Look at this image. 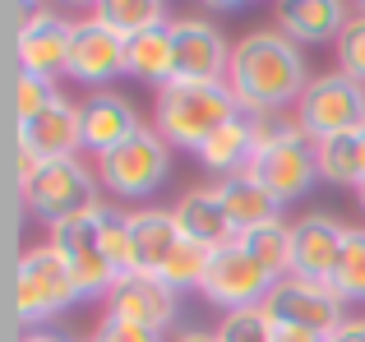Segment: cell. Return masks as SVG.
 Instances as JSON below:
<instances>
[{
    "label": "cell",
    "mask_w": 365,
    "mask_h": 342,
    "mask_svg": "<svg viewBox=\"0 0 365 342\" xmlns=\"http://www.w3.org/2000/svg\"><path fill=\"white\" fill-rule=\"evenodd\" d=\"M93 19L107 24L116 37H125V42L139 37V33H148V28L171 24L167 9H162L158 0H102V5H93Z\"/></svg>",
    "instance_id": "obj_25"
},
{
    "label": "cell",
    "mask_w": 365,
    "mask_h": 342,
    "mask_svg": "<svg viewBox=\"0 0 365 342\" xmlns=\"http://www.w3.org/2000/svg\"><path fill=\"white\" fill-rule=\"evenodd\" d=\"M56 98H61V88H56L51 79H37V74H28V70H14V120L19 125L37 120Z\"/></svg>",
    "instance_id": "obj_30"
},
{
    "label": "cell",
    "mask_w": 365,
    "mask_h": 342,
    "mask_svg": "<svg viewBox=\"0 0 365 342\" xmlns=\"http://www.w3.org/2000/svg\"><path fill=\"white\" fill-rule=\"evenodd\" d=\"M259 144H255V130H250V116L241 111L236 120H227L222 130H217L213 139H208L204 148H199V162H204L213 176L232 180V176H245L250 162H255Z\"/></svg>",
    "instance_id": "obj_22"
},
{
    "label": "cell",
    "mask_w": 365,
    "mask_h": 342,
    "mask_svg": "<svg viewBox=\"0 0 365 342\" xmlns=\"http://www.w3.org/2000/svg\"><path fill=\"white\" fill-rule=\"evenodd\" d=\"M296 125L310 144H324V139L351 135V130H365V83L347 79L342 70H329L319 79H310V88L296 102Z\"/></svg>",
    "instance_id": "obj_5"
},
{
    "label": "cell",
    "mask_w": 365,
    "mask_h": 342,
    "mask_svg": "<svg viewBox=\"0 0 365 342\" xmlns=\"http://www.w3.org/2000/svg\"><path fill=\"white\" fill-rule=\"evenodd\" d=\"M227 88L241 102L245 116H264V111H296L301 93L310 88L305 74V56L282 28H255L232 46V70H227Z\"/></svg>",
    "instance_id": "obj_1"
},
{
    "label": "cell",
    "mask_w": 365,
    "mask_h": 342,
    "mask_svg": "<svg viewBox=\"0 0 365 342\" xmlns=\"http://www.w3.org/2000/svg\"><path fill=\"white\" fill-rule=\"evenodd\" d=\"M130 232H134L139 273H162V264L171 259V250L185 241L171 208H139V213H130Z\"/></svg>",
    "instance_id": "obj_20"
},
{
    "label": "cell",
    "mask_w": 365,
    "mask_h": 342,
    "mask_svg": "<svg viewBox=\"0 0 365 342\" xmlns=\"http://www.w3.org/2000/svg\"><path fill=\"white\" fill-rule=\"evenodd\" d=\"M70 46L74 24H65L56 9H28V19L14 28V61L37 79L56 83L61 74H70Z\"/></svg>",
    "instance_id": "obj_9"
},
{
    "label": "cell",
    "mask_w": 365,
    "mask_h": 342,
    "mask_svg": "<svg viewBox=\"0 0 365 342\" xmlns=\"http://www.w3.org/2000/svg\"><path fill=\"white\" fill-rule=\"evenodd\" d=\"M116 74H125V37H116L98 19H79L70 46V79L102 93V83H111Z\"/></svg>",
    "instance_id": "obj_16"
},
{
    "label": "cell",
    "mask_w": 365,
    "mask_h": 342,
    "mask_svg": "<svg viewBox=\"0 0 365 342\" xmlns=\"http://www.w3.org/2000/svg\"><path fill=\"white\" fill-rule=\"evenodd\" d=\"M314 167H319V180L361 190L365 185V130H351V135L314 144Z\"/></svg>",
    "instance_id": "obj_24"
},
{
    "label": "cell",
    "mask_w": 365,
    "mask_h": 342,
    "mask_svg": "<svg viewBox=\"0 0 365 342\" xmlns=\"http://www.w3.org/2000/svg\"><path fill=\"white\" fill-rule=\"evenodd\" d=\"M93 171H98V180L116 199H148L153 190L167 180V171H171V144L153 125H143L139 135L125 139L120 148L102 153Z\"/></svg>",
    "instance_id": "obj_6"
},
{
    "label": "cell",
    "mask_w": 365,
    "mask_h": 342,
    "mask_svg": "<svg viewBox=\"0 0 365 342\" xmlns=\"http://www.w3.org/2000/svg\"><path fill=\"white\" fill-rule=\"evenodd\" d=\"M333 342H365V319H347V324L333 333Z\"/></svg>",
    "instance_id": "obj_34"
},
{
    "label": "cell",
    "mask_w": 365,
    "mask_h": 342,
    "mask_svg": "<svg viewBox=\"0 0 365 342\" xmlns=\"http://www.w3.org/2000/svg\"><path fill=\"white\" fill-rule=\"evenodd\" d=\"M176 291L158 278V273H130V278H116L107 296V315L125 319V324L153 328V333H167L176 324Z\"/></svg>",
    "instance_id": "obj_13"
},
{
    "label": "cell",
    "mask_w": 365,
    "mask_h": 342,
    "mask_svg": "<svg viewBox=\"0 0 365 342\" xmlns=\"http://www.w3.org/2000/svg\"><path fill=\"white\" fill-rule=\"evenodd\" d=\"M342 301H365V227H347L342 236V259H338V273L329 282Z\"/></svg>",
    "instance_id": "obj_29"
},
{
    "label": "cell",
    "mask_w": 365,
    "mask_h": 342,
    "mask_svg": "<svg viewBox=\"0 0 365 342\" xmlns=\"http://www.w3.org/2000/svg\"><path fill=\"white\" fill-rule=\"evenodd\" d=\"M19 342H65L61 333H46V328H33V333H24Z\"/></svg>",
    "instance_id": "obj_36"
},
{
    "label": "cell",
    "mask_w": 365,
    "mask_h": 342,
    "mask_svg": "<svg viewBox=\"0 0 365 342\" xmlns=\"http://www.w3.org/2000/svg\"><path fill=\"white\" fill-rule=\"evenodd\" d=\"M342 306H347V301H342L329 282H310V278L287 273V278H277V287L268 291L264 315L273 319L277 328H305V333L333 338L342 324H347Z\"/></svg>",
    "instance_id": "obj_7"
},
{
    "label": "cell",
    "mask_w": 365,
    "mask_h": 342,
    "mask_svg": "<svg viewBox=\"0 0 365 342\" xmlns=\"http://www.w3.org/2000/svg\"><path fill=\"white\" fill-rule=\"evenodd\" d=\"M217 342H277V324L264 315V306L255 310H232L217 324Z\"/></svg>",
    "instance_id": "obj_31"
},
{
    "label": "cell",
    "mask_w": 365,
    "mask_h": 342,
    "mask_svg": "<svg viewBox=\"0 0 365 342\" xmlns=\"http://www.w3.org/2000/svg\"><path fill=\"white\" fill-rule=\"evenodd\" d=\"M277 287V278L264 269V264H255L241 245H222V250L213 254V269H208V282H204V296L213 301L222 315H232V310H255L268 301V291Z\"/></svg>",
    "instance_id": "obj_10"
},
{
    "label": "cell",
    "mask_w": 365,
    "mask_h": 342,
    "mask_svg": "<svg viewBox=\"0 0 365 342\" xmlns=\"http://www.w3.org/2000/svg\"><path fill=\"white\" fill-rule=\"evenodd\" d=\"M236 116H241V102L232 98L227 83L171 79L167 88H158V102H153V130L171 148H195V153Z\"/></svg>",
    "instance_id": "obj_2"
},
{
    "label": "cell",
    "mask_w": 365,
    "mask_h": 342,
    "mask_svg": "<svg viewBox=\"0 0 365 342\" xmlns=\"http://www.w3.org/2000/svg\"><path fill=\"white\" fill-rule=\"evenodd\" d=\"M19 195H24L28 213H37L46 227L65 222L74 213H93L98 199V171H88L79 157H56V162H37L33 153L19 148Z\"/></svg>",
    "instance_id": "obj_3"
},
{
    "label": "cell",
    "mask_w": 365,
    "mask_h": 342,
    "mask_svg": "<svg viewBox=\"0 0 365 342\" xmlns=\"http://www.w3.org/2000/svg\"><path fill=\"white\" fill-rule=\"evenodd\" d=\"M277 342H333L324 333H305V328H277Z\"/></svg>",
    "instance_id": "obj_35"
},
{
    "label": "cell",
    "mask_w": 365,
    "mask_h": 342,
    "mask_svg": "<svg viewBox=\"0 0 365 342\" xmlns=\"http://www.w3.org/2000/svg\"><path fill=\"white\" fill-rule=\"evenodd\" d=\"M46 245L65 259L74 287H79V301L111 296V287H116V269L107 264L102 241H98V208H93V213H74V217H65V222H56L51 232H46Z\"/></svg>",
    "instance_id": "obj_8"
},
{
    "label": "cell",
    "mask_w": 365,
    "mask_h": 342,
    "mask_svg": "<svg viewBox=\"0 0 365 342\" xmlns=\"http://www.w3.org/2000/svg\"><path fill=\"white\" fill-rule=\"evenodd\" d=\"M98 241L107 264L116 269V278H130L139 273V259H134V232H130V213H116L111 204H98Z\"/></svg>",
    "instance_id": "obj_27"
},
{
    "label": "cell",
    "mask_w": 365,
    "mask_h": 342,
    "mask_svg": "<svg viewBox=\"0 0 365 342\" xmlns=\"http://www.w3.org/2000/svg\"><path fill=\"white\" fill-rule=\"evenodd\" d=\"M347 19L351 14L338 0H287V5H277V28L296 46L301 42H338Z\"/></svg>",
    "instance_id": "obj_19"
},
{
    "label": "cell",
    "mask_w": 365,
    "mask_h": 342,
    "mask_svg": "<svg viewBox=\"0 0 365 342\" xmlns=\"http://www.w3.org/2000/svg\"><path fill=\"white\" fill-rule=\"evenodd\" d=\"M171 213H176L180 236H185V241H195V245L222 250V245L236 241V227H232V217H227V208H222L217 185H204V190H190V195H180Z\"/></svg>",
    "instance_id": "obj_18"
},
{
    "label": "cell",
    "mask_w": 365,
    "mask_h": 342,
    "mask_svg": "<svg viewBox=\"0 0 365 342\" xmlns=\"http://www.w3.org/2000/svg\"><path fill=\"white\" fill-rule=\"evenodd\" d=\"M217 195H222V208H227V217H232L236 236L250 232V227H264V222H282V204H277L255 176L217 180Z\"/></svg>",
    "instance_id": "obj_23"
},
{
    "label": "cell",
    "mask_w": 365,
    "mask_h": 342,
    "mask_svg": "<svg viewBox=\"0 0 365 342\" xmlns=\"http://www.w3.org/2000/svg\"><path fill=\"white\" fill-rule=\"evenodd\" d=\"M213 254L217 250H208V245H195V241H180L176 250H171V259L162 264V273L158 278L167 282L171 291H190V287H199L204 291V282H208V269H213Z\"/></svg>",
    "instance_id": "obj_28"
},
{
    "label": "cell",
    "mask_w": 365,
    "mask_h": 342,
    "mask_svg": "<svg viewBox=\"0 0 365 342\" xmlns=\"http://www.w3.org/2000/svg\"><path fill=\"white\" fill-rule=\"evenodd\" d=\"M236 245H241L255 264H264L273 278H287V273H292V227H287V222L250 227V232L236 236Z\"/></svg>",
    "instance_id": "obj_26"
},
{
    "label": "cell",
    "mask_w": 365,
    "mask_h": 342,
    "mask_svg": "<svg viewBox=\"0 0 365 342\" xmlns=\"http://www.w3.org/2000/svg\"><path fill=\"white\" fill-rule=\"evenodd\" d=\"M93 342H162V333H153V328H139V324H125V319L107 315L98 328H93Z\"/></svg>",
    "instance_id": "obj_33"
},
{
    "label": "cell",
    "mask_w": 365,
    "mask_h": 342,
    "mask_svg": "<svg viewBox=\"0 0 365 342\" xmlns=\"http://www.w3.org/2000/svg\"><path fill=\"white\" fill-rule=\"evenodd\" d=\"M171 42H176V79L185 83H227L232 70V46L222 28L208 19H171Z\"/></svg>",
    "instance_id": "obj_11"
},
{
    "label": "cell",
    "mask_w": 365,
    "mask_h": 342,
    "mask_svg": "<svg viewBox=\"0 0 365 342\" xmlns=\"http://www.w3.org/2000/svg\"><path fill=\"white\" fill-rule=\"evenodd\" d=\"M139 130H143L139 111H134L130 98H120V93L102 88V93H93V98L83 102V148H88L93 157L120 148L125 139H134Z\"/></svg>",
    "instance_id": "obj_17"
},
{
    "label": "cell",
    "mask_w": 365,
    "mask_h": 342,
    "mask_svg": "<svg viewBox=\"0 0 365 342\" xmlns=\"http://www.w3.org/2000/svg\"><path fill=\"white\" fill-rule=\"evenodd\" d=\"M342 236L347 227L333 222L329 213H305L292 227V273L310 282H333L342 259Z\"/></svg>",
    "instance_id": "obj_15"
},
{
    "label": "cell",
    "mask_w": 365,
    "mask_h": 342,
    "mask_svg": "<svg viewBox=\"0 0 365 342\" xmlns=\"http://www.w3.org/2000/svg\"><path fill=\"white\" fill-rule=\"evenodd\" d=\"M19 148L33 153L37 162L79 157V148H83V102H70L61 93V98H56L37 120L19 125Z\"/></svg>",
    "instance_id": "obj_14"
},
{
    "label": "cell",
    "mask_w": 365,
    "mask_h": 342,
    "mask_svg": "<svg viewBox=\"0 0 365 342\" xmlns=\"http://www.w3.org/2000/svg\"><path fill=\"white\" fill-rule=\"evenodd\" d=\"M356 199H361V208H365V185H361V190H356Z\"/></svg>",
    "instance_id": "obj_37"
},
{
    "label": "cell",
    "mask_w": 365,
    "mask_h": 342,
    "mask_svg": "<svg viewBox=\"0 0 365 342\" xmlns=\"http://www.w3.org/2000/svg\"><path fill=\"white\" fill-rule=\"evenodd\" d=\"M74 301H79V287H74L65 259L46 241L28 245L14 259V315H19V324H46V319L65 315Z\"/></svg>",
    "instance_id": "obj_4"
},
{
    "label": "cell",
    "mask_w": 365,
    "mask_h": 342,
    "mask_svg": "<svg viewBox=\"0 0 365 342\" xmlns=\"http://www.w3.org/2000/svg\"><path fill=\"white\" fill-rule=\"evenodd\" d=\"M338 70L347 74V79L365 83V5L351 9L347 28H342V37H338Z\"/></svg>",
    "instance_id": "obj_32"
},
{
    "label": "cell",
    "mask_w": 365,
    "mask_h": 342,
    "mask_svg": "<svg viewBox=\"0 0 365 342\" xmlns=\"http://www.w3.org/2000/svg\"><path fill=\"white\" fill-rule=\"evenodd\" d=\"M245 176H255L282 208L296 204V199H301L305 190L319 180V167H314V144L305 135H296V139H282V144H273V148H259Z\"/></svg>",
    "instance_id": "obj_12"
},
{
    "label": "cell",
    "mask_w": 365,
    "mask_h": 342,
    "mask_svg": "<svg viewBox=\"0 0 365 342\" xmlns=\"http://www.w3.org/2000/svg\"><path fill=\"white\" fill-rule=\"evenodd\" d=\"M125 74L153 83V88H167L176 79V42H171V24L148 28V33L130 37L125 42Z\"/></svg>",
    "instance_id": "obj_21"
}]
</instances>
